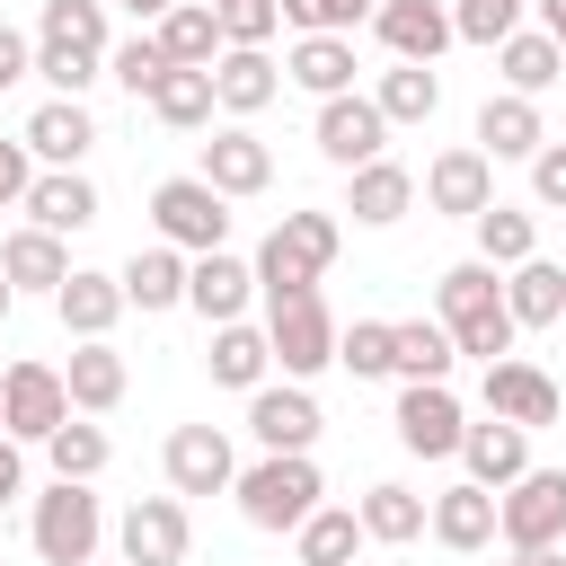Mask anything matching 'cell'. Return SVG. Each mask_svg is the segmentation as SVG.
<instances>
[{
    "mask_svg": "<svg viewBox=\"0 0 566 566\" xmlns=\"http://www.w3.org/2000/svg\"><path fill=\"white\" fill-rule=\"evenodd\" d=\"M504 310H513V327H557L566 318V265H548V256L513 265L504 274Z\"/></svg>",
    "mask_w": 566,
    "mask_h": 566,
    "instance_id": "cell-35",
    "label": "cell"
},
{
    "mask_svg": "<svg viewBox=\"0 0 566 566\" xmlns=\"http://www.w3.org/2000/svg\"><path fill=\"white\" fill-rule=\"evenodd\" d=\"M371 9H380V0H371Z\"/></svg>",
    "mask_w": 566,
    "mask_h": 566,
    "instance_id": "cell-55",
    "label": "cell"
},
{
    "mask_svg": "<svg viewBox=\"0 0 566 566\" xmlns=\"http://www.w3.org/2000/svg\"><path fill=\"white\" fill-rule=\"evenodd\" d=\"M159 469H168V495H221V486H239V460H230L221 424H177L168 451H159Z\"/></svg>",
    "mask_w": 566,
    "mask_h": 566,
    "instance_id": "cell-14",
    "label": "cell"
},
{
    "mask_svg": "<svg viewBox=\"0 0 566 566\" xmlns=\"http://www.w3.org/2000/svg\"><path fill=\"white\" fill-rule=\"evenodd\" d=\"M539 35H557V53H566V0H539Z\"/></svg>",
    "mask_w": 566,
    "mask_h": 566,
    "instance_id": "cell-52",
    "label": "cell"
},
{
    "mask_svg": "<svg viewBox=\"0 0 566 566\" xmlns=\"http://www.w3.org/2000/svg\"><path fill=\"white\" fill-rule=\"evenodd\" d=\"M318 424H327V416H318V398H310L301 380H283V389L265 380V389L248 398V433H256L265 451H310V442H318Z\"/></svg>",
    "mask_w": 566,
    "mask_h": 566,
    "instance_id": "cell-17",
    "label": "cell"
},
{
    "mask_svg": "<svg viewBox=\"0 0 566 566\" xmlns=\"http://www.w3.org/2000/svg\"><path fill=\"white\" fill-rule=\"evenodd\" d=\"M336 318H327V301L318 292H283V301H265V345H274V363H283V380H310V371H327L336 363Z\"/></svg>",
    "mask_w": 566,
    "mask_h": 566,
    "instance_id": "cell-7",
    "label": "cell"
},
{
    "mask_svg": "<svg viewBox=\"0 0 566 566\" xmlns=\"http://www.w3.org/2000/svg\"><path fill=\"white\" fill-rule=\"evenodd\" d=\"M336 363H345L354 380H398V354H389V318H354V327L336 336Z\"/></svg>",
    "mask_w": 566,
    "mask_h": 566,
    "instance_id": "cell-43",
    "label": "cell"
},
{
    "mask_svg": "<svg viewBox=\"0 0 566 566\" xmlns=\"http://www.w3.org/2000/svg\"><path fill=\"white\" fill-rule=\"evenodd\" d=\"M407 203H416V177H407L398 159H371V168H354V177H345V212H354L363 230L407 221Z\"/></svg>",
    "mask_w": 566,
    "mask_h": 566,
    "instance_id": "cell-29",
    "label": "cell"
},
{
    "mask_svg": "<svg viewBox=\"0 0 566 566\" xmlns=\"http://www.w3.org/2000/svg\"><path fill=\"white\" fill-rule=\"evenodd\" d=\"M27 71H35V35H18V27L0 18V88H18Z\"/></svg>",
    "mask_w": 566,
    "mask_h": 566,
    "instance_id": "cell-50",
    "label": "cell"
},
{
    "mask_svg": "<svg viewBox=\"0 0 566 566\" xmlns=\"http://www.w3.org/2000/svg\"><path fill=\"white\" fill-rule=\"evenodd\" d=\"M354 513H363V539H380V548H407V539H424V522H433V504H424L416 486H398V478H380Z\"/></svg>",
    "mask_w": 566,
    "mask_h": 566,
    "instance_id": "cell-31",
    "label": "cell"
},
{
    "mask_svg": "<svg viewBox=\"0 0 566 566\" xmlns=\"http://www.w3.org/2000/svg\"><path fill=\"white\" fill-rule=\"evenodd\" d=\"M371 106L389 115V133H398V124H433V106H442V80H433L424 62H389V71H380V88H371Z\"/></svg>",
    "mask_w": 566,
    "mask_h": 566,
    "instance_id": "cell-36",
    "label": "cell"
},
{
    "mask_svg": "<svg viewBox=\"0 0 566 566\" xmlns=\"http://www.w3.org/2000/svg\"><path fill=\"white\" fill-rule=\"evenodd\" d=\"M212 97H221V115H256V106L283 97V62L256 53V44H230V53L212 62Z\"/></svg>",
    "mask_w": 566,
    "mask_h": 566,
    "instance_id": "cell-23",
    "label": "cell"
},
{
    "mask_svg": "<svg viewBox=\"0 0 566 566\" xmlns=\"http://www.w3.org/2000/svg\"><path fill=\"white\" fill-rule=\"evenodd\" d=\"M115 9H133V18H150V27H159V18L177 9V0H115Z\"/></svg>",
    "mask_w": 566,
    "mask_h": 566,
    "instance_id": "cell-53",
    "label": "cell"
},
{
    "mask_svg": "<svg viewBox=\"0 0 566 566\" xmlns=\"http://www.w3.org/2000/svg\"><path fill=\"white\" fill-rule=\"evenodd\" d=\"M150 35H159V53H168L177 71H212V62L230 53V35H221V9H212V0H177Z\"/></svg>",
    "mask_w": 566,
    "mask_h": 566,
    "instance_id": "cell-22",
    "label": "cell"
},
{
    "mask_svg": "<svg viewBox=\"0 0 566 566\" xmlns=\"http://www.w3.org/2000/svg\"><path fill=\"white\" fill-rule=\"evenodd\" d=\"M433 318H442L451 345L478 354V363H504V354H513V310H504V283H495L486 256L442 265V283H433Z\"/></svg>",
    "mask_w": 566,
    "mask_h": 566,
    "instance_id": "cell-1",
    "label": "cell"
},
{
    "mask_svg": "<svg viewBox=\"0 0 566 566\" xmlns=\"http://www.w3.org/2000/svg\"><path fill=\"white\" fill-rule=\"evenodd\" d=\"M301 35H345L354 18H371V0H274Z\"/></svg>",
    "mask_w": 566,
    "mask_h": 566,
    "instance_id": "cell-46",
    "label": "cell"
},
{
    "mask_svg": "<svg viewBox=\"0 0 566 566\" xmlns=\"http://www.w3.org/2000/svg\"><path fill=\"white\" fill-rule=\"evenodd\" d=\"M283 80H292V88H310L318 106H327V97H345V88H354V35H301V44L283 53Z\"/></svg>",
    "mask_w": 566,
    "mask_h": 566,
    "instance_id": "cell-27",
    "label": "cell"
},
{
    "mask_svg": "<svg viewBox=\"0 0 566 566\" xmlns=\"http://www.w3.org/2000/svg\"><path fill=\"white\" fill-rule=\"evenodd\" d=\"M106 0H44L35 18V71L53 80V97H80L88 80H106Z\"/></svg>",
    "mask_w": 566,
    "mask_h": 566,
    "instance_id": "cell-2",
    "label": "cell"
},
{
    "mask_svg": "<svg viewBox=\"0 0 566 566\" xmlns=\"http://www.w3.org/2000/svg\"><path fill=\"white\" fill-rule=\"evenodd\" d=\"M451 557H478L486 539H495V486H478V478H460V486H442L433 495V522H424Z\"/></svg>",
    "mask_w": 566,
    "mask_h": 566,
    "instance_id": "cell-21",
    "label": "cell"
},
{
    "mask_svg": "<svg viewBox=\"0 0 566 566\" xmlns=\"http://www.w3.org/2000/svg\"><path fill=\"white\" fill-rule=\"evenodd\" d=\"M62 380H71V407H80V416H106V407H124V354H115V345H80Z\"/></svg>",
    "mask_w": 566,
    "mask_h": 566,
    "instance_id": "cell-38",
    "label": "cell"
},
{
    "mask_svg": "<svg viewBox=\"0 0 566 566\" xmlns=\"http://www.w3.org/2000/svg\"><path fill=\"white\" fill-rule=\"evenodd\" d=\"M239 513H248V531H301L310 513H318V460L310 451H265L256 469H239Z\"/></svg>",
    "mask_w": 566,
    "mask_h": 566,
    "instance_id": "cell-4",
    "label": "cell"
},
{
    "mask_svg": "<svg viewBox=\"0 0 566 566\" xmlns=\"http://www.w3.org/2000/svg\"><path fill=\"white\" fill-rule=\"evenodd\" d=\"M27 221L53 230V239H71V230L97 221V186H88L80 168H35V186H27Z\"/></svg>",
    "mask_w": 566,
    "mask_h": 566,
    "instance_id": "cell-25",
    "label": "cell"
},
{
    "mask_svg": "<svg viewBox=\"0 0 566 566\" xmlns=\"http://www.w3.org/2000/svg\"><path fill=\"white\" fill-rule=\"evenodd\" d=\"M495 62H504V80H513V97H539L557 71H566V53H557V35H504L495 44Z\"/></svg>",
    "mask_w": 566,
    "mask_h": 566,
    "instance_id": "cell-41",
    "label": "cell"
},
{
    "mask_svg": "<svg viewBox=\"0 0 566 566\" xmlns=\"http://www.w3.org/2000/svg\"><path fill=\"white\" fill-rule=\"evenodd\" d=\"M389 424H398V442H407L416 460H451V451H460V433H469V416H460L451 380H407Z\"/></svg>",
    "mask_w": 566,
    "mask_h": 566,
    "instance_id": "cell-12",
    "label": "cell"
},
{
    "mask_svg": "<svg viewBox=\"0 0 566 566\" xmlns=\"http://www.w3.org/2000/svg\"><path fill=\"white\" fill-rule=\"evenodd\" d=\"M486 416H504V424L539 433V424H557V416H566V389H557L539 363L504 354V363H486Z\"/></svg>",
    "mask_w": 566,
    "mask_h": 566,
    "instance_id": "cell-13",
    "label": "cell"
},
{
    "mask_svg": "<svg viewBox=\"0 0 566 566\" xmlns=\"http://www.w3.org/2000/svg\"><path fill=\"white\" fill-rule=\"evenodd\" d=\"M44 460H53V478L88 486V478H97V469L115 460V442H106V424H80V416H71V424H62L53 442H44Z\"/></svg>",
    "mask_w": 566,
    "mask_h": 566,
    "instance_id": "cell-42",
    "label": "cell"
},
{
    "mask_svg": "<svg viewBox=\"0 0 566 566\" xmlns=\"http://www.w3.org/2000/svg\"><path fill=\"white\" fill-rule=\"evenodd\" d=\"M371 27H380V44H389L398 62H424V71H433V53H442V44H460L451 0H380V9H371Z\"/></svg>",
    "mask_w": 566,
    "mask_h": 566,
    "instance_id": "cell-15",
    "label": "cell"
},
{
    "mask_svg": "<svg viewBox=\"0 0 566 566\" xmlns=\"http://www.w3.org/2000/svg\"><path fill=\"white\" fill-rule=\"evenodd\" d=\"M27 539H35V557H44V566H97V539H106V504H97L88 486L53 478V486L35 495V522H27Z\"/></svg>",
    "mask_w": 566,
    "mask_h": 566,
    "instance_id": "cell-5",
    "label": "cell"
},
{
    "mask_svg": "<svg viewBox=\"0 0 566 566\" xmlns=\"http://www.w3.org/2000/svg\"><path fill=\"white\" fill-rule=\"evenodd\" d=\"M115 548H124V566H186V548H195L186 495H133L115 522Z\"/></svg>",
    "mask_w": 566,
    "mask_h": 566,
    "instance_id": "cell-11",
    "label": "cell"
},
{
    "mask_svg": "<svg viewBox=\"0 0 566 566\" xmlns=\"http://www.w3.org/2000/svg\"><path fill=\"white\" fill-rule=\"evenodd\" d=\"M248 292H256V265H248V256H230V248H212V256H195V265H186V310H203L212 327L248 318Z\"/></svg>",
    "mask_w": 566,
    "mask_h": 566,
    "instance_id": "cell-19",
    "label": "cell"
},
{
    "mask_svg": "<svg viewBox=\"0 0 566 566\" xmlns=\"http://www.w3.org/2000/svg\"><path fill=\"white\" fill-rule=\"evenodd\" d=\"M150 230L177 248V256H212L230 239V195H212L203 177H159L150 186Z\"/></svg>",
    "mask_w": 566,
    "mask_h": 566,
    "instance_id": "cell-6",
    "label": "cell"
},
{
    "mask_svg": "<svg viewBox=\"0 0 566 566\" xmlns=\"http://www.w3.org/2000/svg\"><path fill=\"white\" fill-rule=\"evenodd\" d=\"M460 460H469V478L478 486H513V478H531V433L522 424H504V416H486V424H469L460 433Z\"/></svg>",
    "mask_w": 566,
    "mask_h": 566,
    "instance_id": "cell-26",
    "label": "cell"
},
{
    "mask_svg": "<svg viewBox=\"0 0 566 566\" xmlns=\"http://www.w3.org/2000/svg\"><path fill=\"white\" fill-rule=\"evenodd\" d=\"M336 248H345L336 212H283V221L265 230V248L248 256V265H256V292H265V301H283V292H318V274L336 265Z\"/></svg>",
    "mask_w": 566,
    "mask_h": 566,
    "instance_id": "cell-3",
    "label": "cell"
},
{
    "mask_svg": "<svg viewBox=\"0 0 566 566\" xmlns=\"http://www.w3.org/2000/svg\"><path fill=\"white\" fill-rule=\"evenodd\" d=\"M27 159H35L27 142H0V212H9V203H27V186H35V168H27Z\"/></svg>",
    "mask_w": 566,
    "mask_h": 566,
    "instance_id": "cell-49",
    "label": "cell"
},
{
    "mask_svg": "<svg viewBox=\"0 0 566 566\" xmlns=\"http://www.w3.org/2000/svg\"><path fill=\"white\" fill-rule=\"evenodd\" d=\"M203 363H212V380H221V389H248V398H256V389H265L274 345H265V327L230 318V327H212V354H203Z\"/></svg>",
    "mask_w": 566,
    "mask_h": 566,
    "instance_id": "cell-34",
    "label": "cell"
},
{
    "mask_svg": "<svg viewBox=\"0 0 566 566\" xmlns=\"http://www.w3.org/2000/svg\"><path fill=\"white\" fill-rule=\"evenodd\" d=\"M0 274L18 283V292H62L71 283V256H62V239L53 230H9V248H0Z\"/></svg>",
    "mask_w": 566,
    "mask_h": 566,
    "instance_id": "cell-32",
    "label": "cell"
},
{
    "mask_svg": "<svg viewBox=\"0 0 566 566\" xmlns=\"http://www.w3.org/2000/svg\"><path fill=\"white\" fill-rule=\"evenodd\" d=\"M212 9H221V35H230V44H256V53H265V35L283 27L274 0H212Z\"/></svg>",
    "mask_w": 566,
    "mask_h": 566,
    "instance_id": "cell-47",
    "label": "cell"
},
{
    "mask_svg": "<svg viewBox=\"0 0 566 566\" xmlns=\"http://www.w3.org/2000/svg\"><path fill=\"white\" fill-rule=\"evenodd\" d=\"M424 203L433 212H451V221H478L486 203H495V159L469 142V150H442L433 168H424Z\"/></svg>",
    "mask_w": 566,
    "mask_h": 566,
    "instance_id": "cell-16",
    "label": "cell"
},
{
    "mask_svg": "<svg viewBox=\"0 0 566 566\" xmlns=\"http://www.w3.org/2000/svg\"><path fill=\"white\" fill-rule=\"evenodd\" d=\"M212 195H265L274 186V150L248 133V124H230V133H212L203 142V168H195Z\"/></svg>",
    "mask_w": 566,
    "mask_h": 566,
    "instance_id": "cell-18",
    "label": "cell"
},
{
    "mask_svg": "<svg viewBox=\"0 0 566 566\" xmlns=\"http://www.w3.org/2000/svg\"><path fill=\"white\" fill-rule=\"evenodd\" d=\"M539 142H548V124H539L531 97L504 88V97L478 106V150H486V159H539Z\"/></svg>",
    "mask_w": 566,
    "mask_h": 566,
    "instance_id": "cell-28",
    "label": "cell"
},
{
    "mask_svg": "<svg viewBox=\"0 0 566 566\" xmlns=\"http://www.w3.org/2000/svg\"><path fill=\"white\" fill-rule=\"evenodd\" d=\"M522 9L531 0H451V27H460V44H504V35H522Z\"/></svg>",
    "mask_w": 566,
    "mask_h": 566,
    "instance_id": "cell-45",
    "label": "cell"
},
{
    "mask_svg": "<svg viewBox=\"0 0 566 566\" xmlns=\"http://www.w3.org/2000/svg\"><path fill=\"white\" fill-rule=\"evenodd\" d=\"M531 195H539L548 212H566V142H539V159H531Z\"/></svg>",
    "mask_w": 566,
    "mask_h": 566,
    "instance_id": "cell-48",
    "label": "cell"
},
{
    "mask_svg": "<svg viewBox=\"0 0 566 566\" xmlns=\"http://www.w3.org/2000/svg\"><path fill=\"white\" fill-rule=\"evenodd\" d=\"M469 230H478V256H486V265H504V274L539 256V221H531L522 203H486V212H478Z\"/></svg>",
    "mask_w": 566,
    "mask_h": 566,
    "instance_id": "cell-37",
    "label": "cell"
},
{
    "mask_svg": "<svg viewBox=\"0 0 566 566\" xmlns=\"http://www.w3.org/2000/svg\"><path fill=\"white\" fill-rule=\"evenodd\" d=\"M186 265H195V256H177L168 239H150V248H133V256H124V274H115V283H124V301H133V310H177V301H186Z\"/></svg>",
    "mask_w": 566,
    "mask_h": 566,
    "instance_id": "cell-30",
    "label": "cell"
},
{
    "mask_svg": "<svg viewBox=\"0 0 566 566\" xmlns=\"http://www.w3.org/2000/svg\"><path fill=\"white\" fill-rule=\"evenodd\" d=\"M142 106H150L168 133H195V124H212V106H221V97H212V71H168Z\"/></svg>",
    "mask_w": 566,
    "mask_h": 566,
    "instance_id": "cell-40",
    "label": "cell"
},
{
    "mask_svg": "<svg viewBox=\"0 0 566 566\" xmlns=\"http://www.w3.org/2000/svg\"><path fill=\"white\" fill-rule=\"evenodd\" d=\"M495 531L504 548H557L566 539V469H531L495 495Z\"/></svg>",
    "mask_w": 566,
    "mask_h": 566,
    "instance_id": "cell-9",
    "label": "cell"
},
{
    "mask_svg": "<svg viewBox=\"0 0 566 566\" xmlns=\"http://www.w3.org/2000/svg\"><path fill=\"white\" fill-rule=\"evenodd\" d=\"M168 71H177V62H168V53H159V35H124V44H115V53H106V80H124V88H133V97H150V88H159V80H168Z\"/></svg>",
    "mask_w": 566,
    "mask_h": 566,
    "instance_id": "cell-44",
    "label": "cell"
},
{
    "mask_svg": "<svg viewBox=\"0 0 566 566\" xmlns=\"http://www.w3.org/2000/svg\"><path fill=\"white\" fill-rule=\"evenodd\" d=\"M124 310H133L124 283H115V274H88V265H71V283L53 292V318H62L80 345H106V327H115Z\"/></svg>",
    "mask_w": 566,
    "mask_h": 566,
    "instance_id": "cell-20",
    "label": "cell"
},
{
    "mask_svg": "<svg viewBox=\"0 0 566 566\" xmlns=\"http://www.w3.org/2000/svg\"><path fill=\"white\" fill-rule=\"evenodd\" d=\"M44 168H80L88 159V142H97V124H88V106L80 97H44L35 115H27V133H18Z\"/></svg>",
    "mask_w": 566,
    "mask_h": 566,
    "instance_id": "cell-24",
    "label": "cell"
},
{
    "mask_svg": "<svg viewBox=\"0 0 566 566\" xmlns=\"http://www.w3.org/2000/svg\"><path fill=\"white\" fill-rule=\"evenodd\" d=\"M9 310H18V283H9V274H0V318H9Z\"/></svg>",
    "mask_w": 566,
    "mask_h": 566,
    "instance_id": "cell-54",
    "label": "cell"
},
{
    "mask_svg": "<svg viewBox=\"0 0 566 566\" xmlns=\"http://www.w3.org/2000/svg\"><path fill=\"white\" fill-rule=\"evenodd\" d=\"M389 354H398V380H451V363H460L442 318H389Z\"/></svg>",
    "mask_w": 566,
    "mask_h": 566,
    "instance_id": "cell-33",
    "label": "cell"
},
{
    "mask_svg": "<svg viewBox=\"0 0 566 566\" xmlns=\"http://www.w3.org/2000/svg\"><path fill=\"white\" fill-rule=\"evenodd\" d=\"M310 142H318V159H336V168L354 177V168L389 159V115H380V106H371L363 88H345V97H327V106H318Z\"/></svg>",
    "mask_w": 566,
    "mask_h": 566,
    "instance_id": "cell-10",
    "label": "cell"
},
{
    "mask_svg": "<svg viewBox=\"0 0 566 566\" xmlns=\"http://www.w3.org/2000/svg\"><path fill=\"white\" fill-rule=\"evenodd\" d=\"M292 548H301V566H354V548H363V513L318 504V513L292 531Z\"/></svg>",
    "mask_w": 566,
    "mask_h": 566,
    "instance_id": "cell-39",
    "label": "cell"
},
{
    "mask_svg": "<svg viewBox=\"0 0 566 566\" xmlns=\"http://www.w3.org/2000/svg\"><path fill=\"white\" fill-rule=\"evenodd\" d=\"M71 424V380L53 363H9L0 371V433L9 442H53Z\"/></svg>",
    "mask_w": 566,
    "mask_h": 566,
    "instance_id": "cell-8",
    "label": "cell"
},
{
    "mask_svg": "<svg viewBox=\"0 0 566 566\" xmlns=\"http://www.w3.org/2000/svg\"><path fill=\"white\" fill-rule=\"evenodd\" d=\"M9 495H27V460H18V442L0 433V504H9Z\"/></svg>",
    "mask_w": 566,
    "mask_h": 566,
    "instance_id": "cell-51",
    "label": "cell"
}]
</instances>
